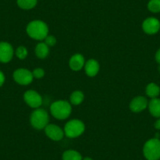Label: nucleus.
Instances as JSON below:
<instances>
[{
    "instance_id": "obj_1",
    "label": "nucleus",
    "mask_w": 160,
    "mask_h": 160,
    "mask_svg": "<svg viewBox=\"0 0 160 160\" xmlns=\"http://www.w3.org/2000/svg\"><path fill=\"white\" fill-rule=\"evenodd\" d=\"M26 31L28 35L33 39L42 40L48 35L49 28L45 22L36 20L28 24Z\"/></svg>"
},
{
    "instance_id": "obj_2",
    "label": "nucleus",
    "mask_w": 160,
    "mask_h": 160,
    "mask_svg": "<svg viewBox=\"0 0 160 160\" xmlns=\"http://www.w3.org/2000/svg\"><path fill=\"white\" fill-rule=\"evenodd\" d=\"M50 112L58 119H66L72 113V106L66 101H57L50 105Z\"/></svg>"
},
{
    "instance_id": "obj_3",
    "label": "nucleus",
    "mask_w": 160,
    "mask_h": 160,
    "mask_svg": "<svg viewBox=\"0 0 160 160\" xmlns=\"http://www.w3.org/2000/svg\"><path fill=\"white\" fill-rule=\"evenodd\" d=\"M143 153L147 160H159L160 140L155 138L146 141L143 148Z\"/></svg>"
},
{
    "instance_id": "obj_4",
    "label": "nucleus",
    "mask_w": 160,
    "mask_h": 160,
    "mask_svg": "<svg viewBox=\"0 0 160 160\" xmlns=\"http://www.w3.org/2000/svg\"><path fill=\"white\" fill-rule=\"evenodd\" d=\"M30 122L36 130H42L49 124V115L42 108H36L30 116Z\"/></svg>"
},
{
    "instance_id": "obj_5",
    "label": "nucleus",
    "mask_w": 160,
    "mask_h": 160,
    "mask_svg": "<svg viewBox=\"0 0 160 160\" xmlns=\"http://www.w3.org/2000/svg\"><path fill=\"white\" fill-rule=\"evenodd\" d=\"M85 131V124L78 119H72L66 123L64 134L69 138H76L81 136Z\"/></svg>"
},
{
    "instance_id": "obj_6",
    "label": "nucleus",
    "mask_w": 160,
    "mask_h": 160,
    "mask_svg": "<svg viewBox=\"0 0 160 160\" xmlns=\"http://www.w3.org/2000/svg\"><path fill=\"white\" fill-rule=\"evenodd\" d=\"M13 79L17 83L22 86L30 84L33 80L32 72L25 68H18L13 72Z\"/></svg>"
},
{
    "instance_id": "obj_7",
    "label": "nucleus",
    "mask_w": 160,
    "mask_h": 160,
    "mask_svg": "<svg viewBox=\"0 0 160 160\" xmlns=\"http://www.w3.org/2000/svg\"><path fill=\"white\" fill-rule=\"evenodd\" d=\"M24 100L26 104L32 108H38L42 104V98L38 92L35 90H28L24 94Z\"/></svg>"
},
{
    "instance_id": "obj_8",
    "label": "nucleus",
    "mask_w": 160,
    "mask_h": 160,
    "mask_svg": "<svg viewBox=\"0 0 160 160\" xmlns=\"http://www.w3.org/2000/svg\"><path fill=\"white\" fill-rule=\"evenodd\" d=\"M143 31L148 35L156 34L160 30V21L155 18H148L142 24Z\"/></svg>"
},
{
    "instance_id": "obj_9",
    "label": "nucleus",
    "mask_w": 160,
    "mask_h": 160,
    "mask_svg": "<svg viewBox=\"0 0 160 160\" xmlns=\"http://www.w3.org/2000/svg\"><path fill=\"white\" fill-rule=\"evenodd\" d=\"M13 57V47L7 42H0V62L7 64Z\"/></svg>"
},
{
    "instance_id": "obj_10",
    "label": "nucleus",
    "mask_w": 160,
    "mask_h": 160,
    "mask_svg": "<svg viewBox=\"0 0 160 160\" xmlns=\"http://www.w3.org/2000/svg\"><path fill=\"white\" fill-rule=\"evenodd\" d=\"M44 130H45L46 135L50 139L53 140V141H61L64 138V130L61 127H59L57 125H54V124H48Z\"/></svg>"
},
{
    "instance_id": "obj_11",
    "label": "nucleus",
    "mask_w": 160,
    "mask_h": 160,
    "mask_svg": "<svg viewBox=\"0 0 160 160\" xmlns=\"http://www.w3.org/2000/svg\"><path fill=\"white\" fill-rule=\"evenodd\" d=\"M148 106V101L144 97L138 96L133 98L130 103V109L133 112H141Z\"/></svg>"
},
{
    "instance_id": "obj_12",
    "label": "nucleus",
    "mask_w": 160,
    "mask_h": 160,
    "mask_svg": "<svg viewBox=\"0 0 160 160\" xmlns=\"http://www.w3.org/2000/svg\"><path fill=\"white\" fill-rule=\"evenodd\" d=\"M84 65H85V59L83 56L79 53L74 54L69 61V66L71 69L75 72L81 70L84 67Z\"/></svg>"
},
{
    "instance_id": "obj_13",
    "label": "nucleus",
    "mask_w": 160,
    "mask_h": 160,
    "mask_svg": "<svg viewBox=\"0 0 160 160\" xmlns=\"http://www.w3.org/2000/svg\"><path fill=\"white\" fill-rule=\"evenodd\" d=\"M86 74L90 77H93L98 75L100 70L99 63L94 59H90L85 63L84 65Z\"/></svg>"
},
{
    "instance_id": "obj_14",
    "label": "nucleus",
    "mask_w": 160,
    "mask_h": 160,
    "mask_svg": "<svg viewBox=\"0 0 160 160\" xmlns=\"http://www.w3.org/2000/svg\"><path fill=\"white\" fill-rule=\"evenodd\" d=\"M148 108L151 115L155 118H160V99L152 98L148 103Z\"/></svg>"
},
{
    "instance_id": "obj_15",
    "label": "nucleus",
    "mask_w": 160,
    "mask_h": 160,
    "mask_svg": "<svg viewBox=\"0 0 160 160\" xmlns=\"http://www.w3.org/2000/svg\"><path fill=\"white\" fill-rule=\"evenodd\" d=\"M35 55L40 59H44L47 58L50 53L49 47L45 43V42H39L37 44L35 49Z\"/></svg>"
},
{
    "instance_id": "obj_16",
    "label": "nucleus",
    "mask_w": 160,
    "mask_h": 160,
    "mask_svg": "<svg viewBox=\"0 0 160 160\" xmlns=\"http://www.w3.org/2000/svg\"><path fill=\"white\" fill-rule=\"evenodd\" d=\"M146 94L148 97L152 98H156L160 93V87L157 84L152 82L149 83L146 87Z\"/></svg>"
},
{
    "instance_id": "obj_17",
    "label": "nucleus",
    "mask_w": 160,
    "mask_h": 160,
    "mask_svg": "<svg viewBox=\"0 0 160 160\" xmlns=\"http://www.w3.org/2000/svg\"><path fill=\"white\" fill-rule=\"evenodd\" d=\"M63 160H82V155L75 150H68L62 155Z\"/></svg>"
},
{
    "instance_id": "obj_18",
    "label": "nucleus",
    "mask_w": 160,
    "mask_h": 160,
    "mask_svg": "<svg viewBox=\"0 0 160 160\" xmlns=\"http://www.w3.org/2000/svg\"><path fill=\"white\" fill-rule=\"evenodd\" d=\"M37 0H17V3L23 10H31L37 5Z\"/></svg>"
},
{
    "instance_id": "obj_19",
    "label": "nucleus",
    "mask_w": 160,
    "mask_h": 160,
    "mask_svg": "<svg viewBox=\"0 0 160 160\" xmlns=\"http://www.w3.org/2000/svg\"><path fill=\"white\" fill-rule=\"evenodd\" d=\"M83 100L84 94L82 93V92L76 90V91H74L71 94L70 101L72 104H73V105H78V104H80L83 101Z\"/></svg>"
},
{
    "instance_id": "obj_20",
    "label": "nucleus",
    "mask_w": 160,
    "mask_h": 160,
    "mask_svg": "<svg viewBox=\"0 0 160 160\" xmlns=\"http://www.w3.org/2000/svg\"><path fill=\"white\" fill-rule=\"evenodd\" d=\"M148 9L152 13H159L160 0H150L148 3Z\"/></svg>"
},
{
    "instance_id": "obj_21",
    "label": "nucleus",
    "mask_w": 160,
    "mask_h": 160,
    "mask_svg": "<svg viewBox=\"0 0 160 160\" xmlns=\"http://www.w3.org/2000/svg\"><path fill=\"white\" fill-rule=\"evenodd\" d=\"M16 56L20 60H24L28 56V50L24 47H19L16 50Z\"/></svg>"
},
{
    "instance_id": "obj_22",
    "label": "nucleus",
    "mask_w": 160,
    "mask_h": 160,
    "mask_svg": "<svg viewBox=\"0 0 160 160\" xmlns=\"http://www.w3.org/2000/svg\"><path fill=\"white\" fill-rule=\"evenodd\" d=\"M44 40H45V42H45L48 47H53L57 42L56 38H55L53 35H47Z\"/></svg>"
},
{
    "instance_id": "obj_23",
    "label": "nucleus",
    "mask_w": 160,
    "mask_h": 160,
    "mask_svg": "<svg viewBox=\"0 0 160 160\" xmlns=\"http://www.w3.org/2000/svg\"><path fill=\"white\" fill-rule=\"evenodd\" d=\"M32 75H33V77L35 78H41L44 76L45 75V72L42 68H35V70L32 72Z\"/></svg>"
},
{
    "instance_id": "obj_24",
    "label": "nucleus",
    "mask_w": 160,
    "mask_h": 160,
    "mask_svg": "<svg viewBox=\"0 0 160 160\" xmlns=\"http://www.w3.org/2000/svg\"><path fill=\"white\" fill-rule=\"evenodd\" d=\"M5 75H4L3 72H1L0 71V87H2V85L4 84V82H5Z\"/></svg>"
},
{
    "instance_id": "obj_25",
    "label": "nucleus",
    "mask_w": 160,
    "mask_h": 160,
    "mask_svg": "<svg viewBox=\"0 0 160 160\" xmlns=\"http://www.w3.org/2000/svg\"><path fill=\"white\" fill-rule=\"evenodd\" d=\"M155 61H157L158 64H160V48L158 49V50L155 53Z\"/></svg>"
},
{
    "instance_id": "obj_26",
    "label": "nucleus",
    "mask_w": 160,
    "mask_h": 160,
    "mask_svg": "<svg viewBox=\"0 0 160 160\" xmlns=\"http://www.w3.org/2000/svg\"><path fill=\"white\" fill-rule=\"evenodd\" d=\"M154 127H155V128L156 129V130H160V118H158V119L155 121V124H154Z\"/></svg>"
},
{
    "instance_id": "obj_27",
    "label": "nucleus",
    "mask_w": 160,
    "mask_h": 160,
    "mask_svg": "<svg viewBox=\"0 0 160 160\" xmlns=\"http://www.w3.org/2000/svg\"><path fill=\"white\" fill-rule=\"evenodd\" d=\"M82 160H93V159H92L91 158H90V157H87V158H83V159H82Z\"/></svg>"
},
{
    "instance_id": "obj_28",
    "label": "nucleus",
    "mask_w": 160,
    "mask_h": 160,
    "mask_svg": "<svg viewBox=\"0 0 160 160\" xmlns=\"http://www.w3.org/2000/svg\"><path fill=\"white\" fill-rule=\"evenodd\" d=\"M159 71H160V68H159Z\"/></svg>"
}]
</instances>
